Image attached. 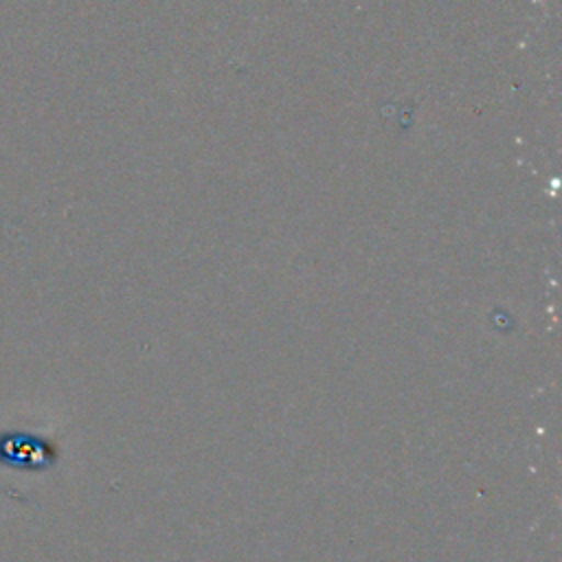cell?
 <instances>
[{"label":"cell","mask_w":562,"mask_h":562,"mask_svg":"<svg viewBox=\"0 0 562 562\" xmlns=\"http://www.w3.org/2000/svg\"><path fill=\"white\" fill-rule=\"evenodd\" d=\"M57 461V446L42 435L15 430H4L0 435V472H46Z\"/></svg>","instance_id":"cell-1"}]
</instances>
